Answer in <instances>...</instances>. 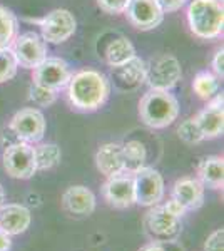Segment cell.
I'll return each instance as SVG.
<instances>
[{
  "mask_svg": "<svg viewBox=\"0 0 224 251\" xmlns=\"http://www.w3.org/2000/svg\"><path fill=\"white\" fill-rule=\"evenodd\" d=\"M111 96V80L102 72L84 69L71 75L67 84V97L72 107L82 112L97 111Z\"/></svg>",
  "mask_w": 224,
  "mask_h": 251,
  "instance_id": "cell-1",
  "label": "cell"
},
{
  "mask_svg": "<svg viewBox=\"0 0 224 251\" xmlns=\"http://www.w3.org/2000/svg\"><path fill=\"white\" fill-rule=\"evenodd\" d=\"M223 2L219 0H191L187 5V24L199 39H218L223 34Z\"/></svg>",
  "mask_w": 224,
  "mask_h": 251,
  "instance_id": "cell-2",
  "label": "cell"
},
{
  "mask_svg": "<svg viewBox=\"0 0 224 251\" xmlns=\"http://www.w3.org/2000/svg\"><path fill=\"white\" fill-rule=\"evenodd\" d=\"M179 102L169 91L150 89L139 102V117L148 127L164 129L177 119Z\"/></svg>",
  "mask_w": 224,
  "mask_h": 251,
  "instance_id": "cell-3",
  "label": "cell"
},
{
  "mask_svg": "<svg viewBox=\"0 0 224 251\" xmlns=\"http://www.w3.org/2000/svg\"><path fill=\"white\" fill-rule=\"evenodd\" d=\"M144 228L154 243H174L181 236V218L166 213L162 206H150L144 216Z\"/></svg>",
  "mask_w": 224,
  "mask_h": 251,
  "instance_id": "cell-4",
  "label": "cell"
},
{
  "mask_svg": "<svg viewBox=\"0 0 224 251\" xmlns=\"http://www.w3.org/2000/svg\"><path fill=\"white\" fill-rule=\"evenodd\" d=\"M2 161L7 174L15 177V179H28V177H32L37 173L34 146L24 143V141H19V143L5 148Z\"/></svg>",
  "mask_w": 224,
  "mask_h": 251,
  "instance_id": "cell-5",
  "label": "cell"
},
{
  "mask_svg": "<svg viewBox=\"0 0 224 251\" xmlns=\"http://www.w3.org/2000/svg\"><path fill=\"white\" fill-rule=\"evenodd\" d=\"M182 77L181 64L179 60L171 54L157 55L148 64V74H146V82L150 89H159V91H169L173 89Z\"/></svg>",
  "mask_w": 224,
  "mask_h": 251,
  "instance_id": "cell-6",
  "label": "cell"
},
{
  "mask_svg": "<svg viewBox=\"0 0 224 251\" xmlns=\"http://www.w3.org/2000/svg\"><path fill=\"white\" fill-rule=\"evenodd\" d=\"M10 49L17 64L24 69L34 71L42 60L47 59V42L37 32H25V34L15 37Z\"/></svg>",
  "mask_w": 224,
  "mask_h": 251,
  "instance_id": "cell-7",
  "label": "cell"
},
{
  "mask_svg": "<svg viewBox=\"0 0 224 251\" xmlns=\"http://www.w3.org/2000/svg\"><path fill=\"white\" fill-rule=\"evenodd\" d=\"M134 191H136V204L156 206L164 198V179L162 174L152 168H142L134 173Z\"/></svg>",
  "mask_w": 224,
  "mask_h": 251,
  "instance_id": "cell-8",
  "label": "cell"
},
{
  "mask_svg": "<svg viewBox=\"0 0 224 251\" xmlns=\"http://www.w3.org/2000/svg\"><path fill=\"white\" fill-rule=\"evenodd\" d=\"M9 127L17 136L19 141L34 144L42 141L44 134H46V117L39 109H20L17 114L12 117Z\"/></svg>",
  "mask_w": 224,
  "mask_h": 251,
  "instance_id": "cell-9",
  "label": "cell"
},
{
  "mask_svg": "<svg viewBox=\"0 0 224 251\" xmlns=\"http://www.w3.org/2000/svg\"><path fill=\"white\" fill-rule=\"evenodd\" d=\"M42 39L50 44H62L74 35L77 22L74 15L66 9H55L44 17L40 22Z\"/></svg>",
  "mask_w": 224,
  "mask_h": 251,
  "instance_id": "cell-10",
  "label": "cell"
},
{
  "mask_svg": "<svg viewBox=\"0 0 224 251\" xmlns=\"http://www.w3.org/2000/svg\"><path fill=\"white\" fill-rule=\"evenodd\" d=\"M104 200L109 206L116 209H125L136 204V191H134V176L129 173H121L107 177L102 186Z\"/></svg>",
  "mask_w": 224,
  "mask_h": 251,
  "instance_id": "cell-11",
  "label": "cell"
},
{
  "mask_svg": "<svg viewBox=\"0 0 224 251\" xmlns=\"http://www.w3.org/2000/svg\"><path fill=\"white\" fill-rule=\"evenodd\" d=\"M71 75V67L66 60L60 57H47L34 69V84L52 91H60L67 87Z\"/></svg>",
  "mask_w": 224,
  "mask_h": 251,
  "instance_id": "cell-12",
  "label": "cell"
},
{
  "mask_svg": "<svg viewBox=\"0 0 224 251\" xmlns=\"http://www.w3.org/2000/svg\"><path fill=\"white\" fill-rule=\"evenodd\" d=\"M129 22L139 30H152L164 20V12L156 0H131L125 9Z\"/></svg>",
  "mask_w": 224,
  "mask_h": 251,
  "instance_id": "cell-13",
  "label": "cell"
},
{
  "mask_svg": "<svg viewBox=\"0 0 224 251\" xmlns=\"http://www.w3.org/2000/svg\"><path fill=\"white\" fill-rule=\"evenodd\" d=\"M112 69V80L122 92L136 91L146 82V74H148V64L141 57L134 55L131 60L121 64V66L111 67Z\"/></svg>",
  "mask_w": 224,
  "mask_h": 251,
  "instance_id": "cell-14",
  "label": "cell"
},
{
  "mask_svg": "<svg viewBox=\"0 0 224 251\" xmlns=\"http://www.w3.org/2000/svg\"><path fill=\"white\" fill-rule=\"evenodd\" d=\"M201 129L204 139L219 137L224 131V109H223V94H216L211 97L204 109L198 112L194 117Z\"/></svg>",
  "mask_w": 224,
  "mask_h": 251,
  "instance_id": "cell-15",
  "label": "cell"
},
{
  "mask_svg": "<svg viewBox=\"0 0 224 251\" xmlns=\"http://www.w3.org/2000/svg\"><path fill=\"white\" fill-rule=\"evenodd\" d=\"M30 211L22 204H2L0 206V231L9 236L25 233L30 226Z\"/></svg>",
  "mask_w": 224,
  "mask_h": 251,
  "instance_id": "cell-16",
  "label": "cell"
},
{
  "mask_svg": "<svg viewBox=\"0 0 224 251\" xmlns=\"http://www.w3.org/2000/svg\"><path fill=\"white\" fill-rule=\"evenodd\" d=\"M204 188L206 186L198 177H181L173 186V198L184 206L187 211L199 209L204 204Z\"/></svg>",
  "mask_w": 224,
  "mask_h": 251,
  "instance_id": "cell-17",
  "label": "cell"
},
{
  "mask_svg": "<svg viewBox=\"0 0 224 251\" xmlns=\"http://www.w3.org/2000/svg\"><path fill=\"white\" fill-rule=\"evenodd\" d=\"M64 209L79 216H89L96 211V196L85 186H71L62 194Z\"/></svg>",
  "mask_w": 224,
  "mask_h": 251,
  "instance_id": "cell-18",
  "label": "cell"
},
{
  "mask_svg": "<svg viewBox=\"0 0 224 251\" xmlns=\"http://www.w3.org/2000/svg\"><path fill=\"white\" fill-rule=\"evenodd\" d=\"M96 164L100 174L105 177L116 176L124 171V154H122V144L107 143L99 148L96 154Z\"/></svg>",
  "mask_w": 224,
  "mask_h": 251,
  "instance_id": "cell-19",
  "label": "cell"
},
{
  "mask_svg": "<svg viewBox=\"0 0 224 251\" xmlns=\"http://www.w3.org/2000/svg\"><path fill=\"white\" fill-rule=\"evenodd\" d=\"M198 179L211 189H221L224 184V159L207 156L198 166Z\"/></svg>",
  "mask_w": 224,
  "mask_h": 251,
  "instance_id": "cell-20",
  "label": "cell"
},
{
  "mask_svg": "<svg viewBox=\"0 0 224 251\" xmlns=\"http://www.w3.org/2000/svg\"><path fill=\"white\" fill-rule=\"evenodd\" d=\"M122 154H124V171L129 174L137 173L139 169L146 168L148 161V151L141 141H127L122 144Z\"/></svg>",
  "mask_w": 224,
  "mask_h": 251,
  "instance_id": "cell-21",
  "label": "cell"
},
{
  "mask_svg": "<svg viewBox=\"0 0 224 251\" xmlns=\"http://www.w3.org/2000/svg\"><path fill=\"white\" fill-rule=\"evenodd\" d=\"M136 55V49L132 42L125 37H117L109 44L107 50H105V60L111 67L121 66V64L131 60Z\"/></svg>",
  "mask_w": 224,
  "mask_h": 251,
  "instance_id": "cell-22",
  "label": "cell"
},
{
  "mask_svg": "<svg viewBox=\"0 0 224 251\" xmlns=\"http://www.w3.org/2000/svg\"><path fill=\"white\" fill-rule=\"evenodd\" d=\"M35 156V168L37 171H47V169L55 168L60 163V148L57 144H39L34 148Z\"/></svg>",
  "mask_w": 224,
  "mask_h": 251,
  "instance_id": "cell-23",
  "label": "cell"
},
{
  "mask_svg": "<svg viewBox=\"0 0 224 251\" xmlns=\"http://www.w3.org/2000/svg\"><path fill=\"white\" fill-rule=\"evenodd\" d=\"M19 24L15 15L9 9L0 5V49H7L12 46L14 39L17 37Z\"/></svg>",
  "mask_w": 224,
  "mask_h": 251,
  "instance_id": "cell-24",
  "label": "cell"
},
{
  "mask_svg": "<svg viewBox=\"0 0 224 251\" xmlns=\"http://www.w3.org/2000/svg\"><path fill=\"white\" fill-rule=\"evenodd\" d=\"M193 89L198 94V97H201L202 100H209L211 97L218 94L219 80L211 72H199L196 77H194Z\"/></svg>",
  "mask_w": 224,
  "mask_h": 251,
  "instance_id": "cell-25",
  "label": "cell"
},
{
  "mask_svg": "<svg viewBox=\"0 0 224 251\" xmlns=\"http://www.w3.org/2000/svg\"><path fill=\"white\" fill-rule=\"evenodd\" d=\"M19 64L10 47L0 49V84L14 79L17 75Z\"/></svg>",
  "mask_w": 224,
  "mask_h": 251,
  "instance_id": "cell-26",
  "label": "cell"
},
{
  "mask_svg": "<svg viewBox=\"0 0 224 251\" xmlns=\"http://www.w3.org/2000/svg\"><path fill=\"white\" fill-rule=\"evenodd\" d=\"M177 136L181 141H184L187 144H199L204 141V136H202L201 129L196 123L194 117H189V119L182 121L177 127Z\"/></svg>",
  "mask_w": 224,
  "mask_h": 251,
  "instance_id": "cell-27",
  "label": "cell"
},
{
  "mask_svg": "<svg viewBox=\"0 0 224 251\" xmlns=\"http://www.w3.org/2000/svg\"><path fill=\"white\" fill-rule=\"evenodd\" d=\"M30 100L34 104H37L39 107H49L57 100V91H52V89L42 87L39 84H32L30 87Z\"/></svg>",
  "mask_w": 224,
  "mask_h": 251,
  "instance_id": "cell-28",
  "label": "cell"
},
{
  "mask_svg": "<svg viewBox=\"0 0 224 251\" xmlns=\"http://www.w3.org/2000/svg\"><path fill=\"white\" fill-rule=\"evenodd\" d=\"M129 2L131 0H97V5L105 14L117 15V14H124L125 9L129 7Z\"/></svg>",
  "mask_w": 224,
  "mask_h": 251,
  "instance_id": "cell-29",
  "label": "cell"
},
{
  "mask_svg": "<svg viewBox=\"0 0 224 251\" xmlns=\"http://www.w3.org/2000/svg\"><path fill=\"white\" fill-rule=\"evenodd\" d=\"M204 251H224V229L219 228L207 236Z\"/></svg>",
  "mask_w": 224,
  "mask_h": 251,
  "instance_id": "cell-30",
  "label": "cell"
},
{
  "mask_svg": "<svg viewBox=\"0 0 224 251\" xmlns=\"http://www.w3.org/2000/svg\"><path fill=\"white\" fill-rule=\"evenodd\" d=\"M162 208H164V211H166V213L173 214V216H176V218H182V216L186 214V211H187L184 206L179 203L177 200H174V198H171L168 203L162 204Z\"/></svg>",
  "mask_w": 224,
  "mask_h": 251,
  "instance_id": "cell-31",
  "label": "cell"
},
{
  "mask_svg": "<svg viewBox=\"0 0 224 251\" xmlns=\"http://www.w3.org/2000/svg\"><path fill=\"white\" fill-rule=\"evenodd\" d=\"M156 2L164 14H171V12H177L181 9L186 3V0H156Z\"/></svg>",
  "mask_w": 224,
  "mask_h": 251,
  "instance_id": "cell-32",
  "label": "cell"
},
{
  "mask_svg": "<svg viewBox=\"0 0 224 251\" xmlns=\"http://www.w3.org/2000/svg\"><path fill=\"white\" fill-rule=\"evenodd\" d=\"M213 71L216 72V75H218V77H223V75H224V50H223V49H219V50L214 54Z\"/></svg>",
  "mask_w": 224,
  "mask_h": 251,
  "instance_id": "cell-33",
  "label": "cell"
},
{
  "mask_svg": "<svg viewBox=\"0 0 224 251\" xmlns=\"http://www.w3.org/2000/svg\"><path fill=\"white\" fill-rule=\"evenodd\" d=\"M12 248V240L9 234L0 231V251H10Z\"/></svg>",
  "mask_w": 224,
  "mask_h": 251,
  "instance_id": "cell-34",
  "label": "cell"
},
{
  "mask_svg": "<svg viewBox=\"0 0 224 251\" xmlns=\"http://www.w3.org/2000/svg\"><path fill=\"white\" fill-rule=\"evenodd\" d=\"M139 251H166V248L162 246V243H149V245L142 246Z\"/></svg>",
  "mask_w": 224,
  "mask_h": 251,
  "instance_id": "cell-35",
  "label": "cell"
},
{
  "mask_svg": "<svg viewBox=\"0 0 224 251\" xmlns=\"http://www.w3.org/2000/svg\"><path fill=\"white\" fill-rule=\"evenodd\" d=\"M3 201H5V191H3V186L0 184V206L3 204Z\"/></svg>",
  "mask_w": 224,
  "mask_h": 251,
  "instance_id": "cell-36",
  "label": "cell"
}]
</instances>
